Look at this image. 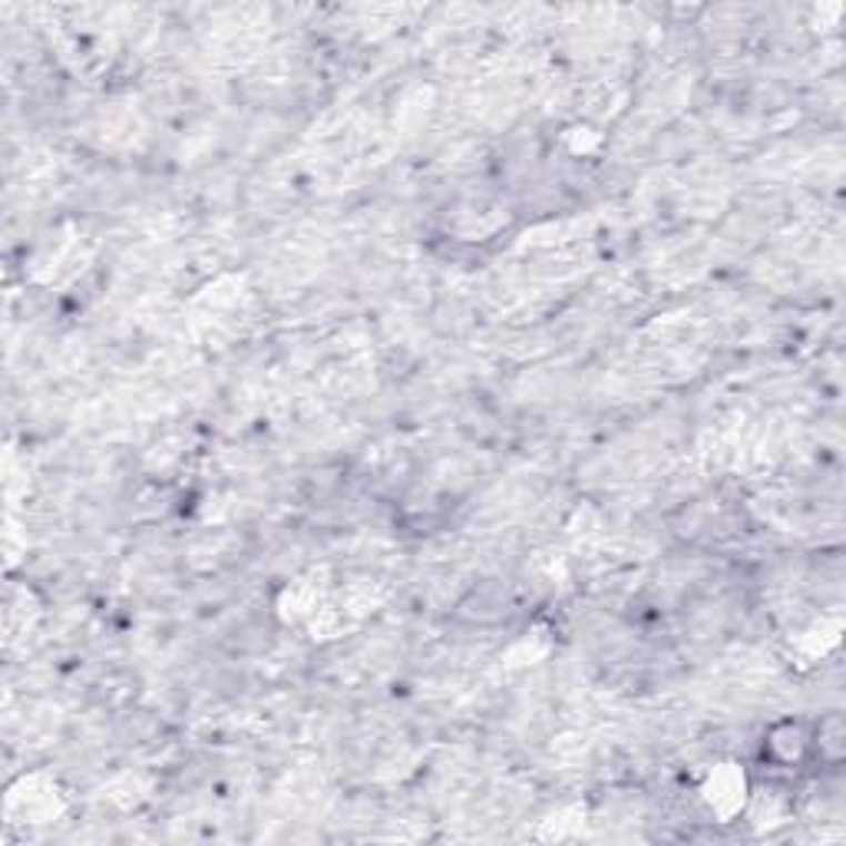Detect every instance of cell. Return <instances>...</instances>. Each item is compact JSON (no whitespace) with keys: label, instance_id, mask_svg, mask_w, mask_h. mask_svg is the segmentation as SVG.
<instances>
[{"label":"cell","instance_id":"6da1fadb","mask_svg":"<svg viewBox=\"0 0 846 846\" xmlns=\"http://www.w3.org/2000/svg\"><path fill=\"white\" fill-rule=\"evenodd\" d=\"M810 747V734H807V724L804 721H777L771 731H767V751L777 764H797Z\"/></svg>","mask_w":846,"mask_h":846}]
</instances>
